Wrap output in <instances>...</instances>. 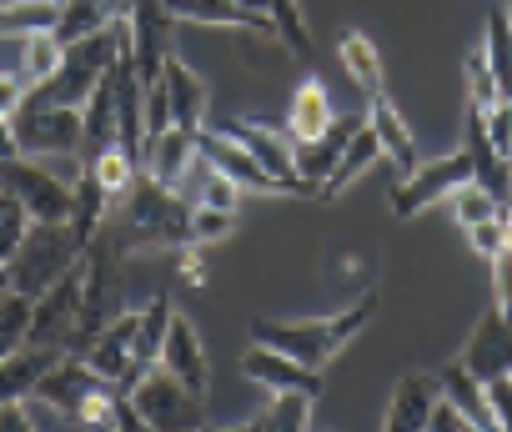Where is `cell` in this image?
<instances>
[{
	"mask_svg": "<svg viewBox=\"0 0 512 432\" xmlns=\"http://www.w3.org/2000/svg\"><path fill=\"white\" fill-rule=\"evenodd\" d=\"M56 6H61V0H56Z\"/></svg>",
	"mask_w": 512,
	"mask_h": 432,
	"instance_id": "816d5d0a",
	"label": "cell"
},
{
	"mask_svg": "<svg viewBox=\"0 0 512 432\" xmlns=\"http://www.w3.org/2000/svg\"><path fill=\"white\" fill-rule=\"evenodd\" d=\"M312 407H317L312 392H272V402L251 427H312Z\"/></svg>",
	"mask_w": 512,
	"mask_h": 432,
	"instance_id": "4dcf8cb0",
	"label": "cell"
},
{
	"mask_svg": "<svg viewBox=\"0 0 512 432\" xmlns=\"http://www.w3.org/2000/svg\"><path fill=\"white\" fill-rule=\"evenodd\" d=\"M482 56H487L492 76H497V91H502V96H512V16H507V6H497V11L487 16Z\"/></svg>",
	"mask_w": 512,
	"mask_h": 432,
	"instance_id": "4316f807",
	"label": "cell"
},
{
	"mask_svg": "<svg viewBox=\"0 0 512 432\" xmlns=\"http://www.w3.org/2000/svg\"><path fill=\"white\" fill-rule=\"evenodd\" d=\"M267 21H272V31H277V41H282L287 51H297L302 61H312V31H307V21H302L297 0H267Z\"/></svg>",
	"mask_w": 512,
	"mask_h": 432,
	"instance_id": "f1b7e54d",
	"label": "cell"
},
{
	"mask_svg": "<svg viewBox=\"0 0 512 432\" xmlns=\"http://www.w3.org/2000/svg\"><path fill=\"white\" fill-rule=\"evenodd\" d=\"M176 257H181V277H186L191 287H201V282H206V267H201V257H196V242H186Z\"/></svg>",
	"mask_w": 512,
	"mask_h": 432,
	"instance_id": "f6af8a7d",
	"label": "cell"
},
{
	"mask_svg": "<svg viewBox=\"0 0 512 432\" xmlns=\"http://www.w3.org/2000/svg\"><path fill=\"white\" fill-rule=\"evenodd\" d=\"M372 307H377V292H362L352 307L332 312V317H307V322H277V317H262L251 322V342H267L307 367H322L327 357H337L367 322H372Z\"/></svg>",
	"mask_w": 512,
	"mask_h": 432,
	"instance_id": "7a4b0ae2",
	"label": "cell"
},
{
	"mask_svg": "<svg viewBox=\"0 0 512 432\" xmlns=\"http://www.w3.org/2000/svg\"><path fill=\"white\" fill-rule=\"evenodd\" d=\"M161 86H166V101H171V121L186 126V131H201L206 126V81L176 51L161 61Z\"/></svg>",
	"mask_w": 512,
	"mask_h": 432,
	"instance_id": "9a60e30c",
	"label": "cell"
},
{
	"mask_svg": "<svg viewBox=\"0 0 512 432\" xmlns=\"http://www.w3.org/2000/svg\"><path fill=\"white\" fill-rule=\"evenodd\" d=\"M81 252H86V242L76 237L71 222H31V232L21 237V247L6 262V287L41 297L66 267L81 262Z\"/></svg>",
	"mask_w": 512,
	"mask_h": 432,
	"instance_id": "3957f363",
	"label": "cell"
},
{
	"mask_svg": "<svg viewBox=\"0 0 512 432\" xmlns=\"http://www.w3.org/2000/svg\"><path fill=\"white\" fill-rule=\"evenodd\" d=\"M131 402H136V412H141L146 427H201V392H191L161 362L146 367L131 382Z\"/></svg>",
	"mask_w": 512,
	"mask_h": 432,
	"instance_id": "52a82bcc",
	"label": "cell"
},
{
	"mask_svg": "<svg viewBox=\"0 0 512 432\" xmlns=\"http://www.w3.org/2000/svg\"><path fill=\"white\" fill-rule=\"evenodd\" d=\"M101 387V377L91 372V362L86 357H76V352H61L56 362H51V372L36 382V392L51 402V407H61L66 412V422L76 417V407L86 402V392H96Z\"/></svg>",
	"mask_w": 512,
	"mask_h": 432,
	"instance_id": "5bb4252c",
	"label": "cell"
},
{
	"mask_svg": "<svg viewBox=\"0 0 512 432\" xmlns=\"http://www.w3.org/2000/svg\"><path fill=\"white\" fill-rule=\"evenodd\" d=\"M427 432H472V422H467V412L452 397H437L432 412H427Z\"/></svg>",
	"mask_w": 512,
	"mask_h": 432,
	"instance_id": "ab89813d",
	"label": "cell"
},
{
	"mask_svg": "<svg viewBox=\"0 0 512 432\" xmlns=\"http://www.w3.org/2000/svg\"><path fill=\"white\" fill-rule=\"evenodd\" d=\"M487 136H492L497 156H502V161H512V96H502V101L487 111Z\"/></svg>",
	"mask_w": 512,
	"mask_h": 432,
	"instance_id": "f35d334b",
	"label": "cell"
},
{
	"mask_svg": "<svg viewBox=\"0 0 512 432\" xmlns=\"http://www.w3.org/2000/svg\"><path fill=\"white\" fill-rule=\"evenodd\" d=\"M31 307H36V297L6 287V297H0V362L31 342Z\"/></svg>",
	"mask_w": 512,
	"mask_h": 432,
	"instance_id": "83f0119b",
	"label": "cell"
},
{
	"mask_svg": "<svg viewBox=\"0 0 512 432\" xmlns=\"http://www.w3.org/2000/svg\"><path fill=\"white\" fill-rule=\"evenodd\" d=\"M171 297L161 292V297H151L146 307H141V322H136V342H131V352H136V362L141 367H156L161 362V347H166V332H171Z\"/></svg>",
	"mask_w": 512,
	"mask_h": 432,
	"instance_id": "484cf974",
	"label": "cell"
},
{
	"mask_svg": "<svg viewBox=\"0 0 512 432\" xmlns=\"http://www.w3.org/2000/svg\"><path fill=\"white\" fill-rule=\"evenodd\" d=\"M467 242H472V252H477L482 262H492L502 247H512V216H507V211L482 216V222H472V227H467Z\"/></svg>",
	"mask_w": 512,
	"mask_h": 432,
	"instance_id": "836d02e7",
	"label": "cell"
},
{
	"mask_svg": "<svg viewBox=\"0 0 512 432\" xmlns=\"http://www.w3.org/2000/svg\"><path fill=\"white\" fill-rule=\"evenodd\" d=\"M0 186H6L31 211V222H71L76 186L61 181L46 161H36V156H6V161H0Z\"/></svg>",
	"mask_w": 512,
	"mask_h": 432,
	"instance_id": "8992f818",
	"label": "cell"
},
{
	"mask_svg": "<svg viewBox=\"0 0 512 432\" xmlns=\"http://www.w3.org/2000/svg\"><path fill=\"white\" fill-rule=\"evenodd\" d=\"M462 181H472V156L457 146L452 156H432V161H417L397 186H392V211L397 216H417L437 201H447Z\"/></svg>",
	"mask_w": 512,
	"mask_h": 432,
	"instance_id": "ba28073f",
	"label": "cell"
},
{
	"mask_svg": "<svg viewBox=\"0 0 512 432\" xmlns=\"http://www.w3.org/2000/svg\"><path fill=\"white\" fill-rule=\"evenodd\" d=\"M507 216H512V181H507Z\"/></svg>",
	"mask_w": 512,
	"mask_h": 432,
	"instance_id": "c3c4849f",
	"label": "cell"
},
{
	"mask_svg": "<svg viewBox=\"0 0 512 432\" xmlns=\"http://www.w3.org/2000/svg\"><path fill=\"white\" fill-rule=\"evenodd\" d=\"M0 297H6V287H0Z\"/></svg>",
	"mask_w": 512,
	"mask_h": 432,
	"instance_id": "f907efd6",
	"label": "cell"
},
{
	"mask_svg": "<svg viewBox=\"0 0 512 432\" xmlns=\"http://www.w3.org/2000/svg\"><path fill=\"white\" fill-rule=\"evenodd\" d=\"M241 372L267 392H312V397H322V367H307V362H297V357H287L267 342H256L241 357Z\"/></svg>",
	"mask_w": 512,
	"mask_h": 432,
	"instance_id": "7c38bea8",
	"label": "cell"
},
{
	"mask_svg": "<svg viewBox=\"0 0 512 432\" xmlns=\"http://www.w3.org/2000/svg\"><path fill=\"white\" fill-rule=\"evenodd\" d=\"M337 56H342L347 76H352L367 96L382 91V56H377V46H372L367 31H342V36H337Z\"/></svg>",
	"mask_w": 512,
	"mask_h": 432,
	"instance_id": "d4e9b609",
	"label": "cell"
},
{
	"mask_svg": "<svg viewBox=\"0 0 512 432\" xmlns=\"http://www.w3.org/2000/svg\"><path fill=\"white\" fill-rule=\"evenodd\" d=\"M437 382H442V397H452V402L467 412V422H472V427H497L492 402H487V387H482V377H472V372L462 367V357H457V362H447V367L437 372Z\"/></svg>",
	"mask_w": 512,
	"mask_h": 432,
	"instance_id": "603a6c76",
	"label": "cell"
},
{
	"mask_svg": "<svg viewBox=\"0 0 512 432\" xmlns=\"http://www.w3.org/2000/svg\"><path fill=\"white\" fill-rule=\"evenodd\" d=\"M377 156H382V141H377V131H372V126H362V131L342 146V156H337L332 176L322 181V201H337V196H342V191H347V186H352V181L377 161Z\"/></svg>",
	"mask_w": 512,
	"mask_h": 432,
	"instance_id": "cb8c5ba5",
	"label": "cell"
},
{
	"mask_svg": "<svg viewBox=\"0 0 512 432\" xmlns=\"http://www.w3.org/2000/svg\"><path fill=\"white\" fill-rule=\"evenodd\" d=\"M86 171H91V176H96V181L106 186V196L116 201V196H121V191L131 186V181H136L141 161H136V156H126L121 146H106L101 156H91V161H86Z\"/></svg>",
	"mask_w": 512,
	"mask_h": 432,
	"instance_id": "1f68e13d",
	"label": "cell"
},
{
	"mask_svg": "<svg viewBox=\"0 0 512 432\" xmlns=\"http://www.w3.org/2000/svg\"><path fill=\"white\" fill-rule=\"evenodd\" d=\"M21 156H81L86 146V111L81 106H56V101H21L11 116Z\"/></svg>",
	"mask_w": 512,
	"mask_h": 432,
	"instance_id": "5b68a950",
	"label": "cell"
},
{
	"mask_svg": "<svg viewBox=\"0 0 512 432\" xmlns=\"http://www.w3.org/2000/svg\"><path fill=\"white\" fill-rule=\"evenodd\" d=\"M61 51H66V46H61L51 31H31V41H26V86H31V91L61 66Z\"/></svg>",
	"mask_w": 512,
	"mask_h": 432,
	"instance_id": "d590c367",
	"label": "cell"
},
{
	"mask_svg": "<svg viewBox=\"0 0 512 432\" xmlns=\"http://www.w3.org/2000/svg\"><path fill=\"white\" fill-rule=\"evenodd\" d=\"M56 0H16L0 6V36H31V31H51L56 26Z\"/></svg>",
	"mask_w": 512,
	"mask_h": 432,
	"instance_id": "f546056e",
	"label": "cell"
},
{
	"mask_svg": "<svg viewBox=\"0 0 512 432\" xmlns=\"http://www.w3.org/2000/svg\"><path fill=\"white\" fill-rule=\"evenodd\" d=\"M6 156H21V146H16V131H11V116L0 111V161Z\"/></svg>",
	"mask_w": 512,
	"mask_h": 432,
	"instance_id": "bcb514c9",
	"label": "cell"
},
{
	"mask_svg": "<svg viewBox=\"0 0 512 432\" xmlns=\"http://www.w3.org/2000/svg\"><path fill=\"white\" fill-rule=\"evenodd\" d=\"M196 156H201L206 166H216L221 176H231V181H236L241 191L287 196V191H282V181H277V176H272V171H267L262 161H256V156H251V151H246V146H241L236 136H226L221 126H211V121H206L201 131H196Z\"/></svg>",
	"mask_w": 512,
	"mask_h": 432,
	"instance_id": "30bf717a",
	"label": "cell"
},
{
	"mask_svg": "<svg viewBox=\"0 0 512 432\" xmlns=\"http://www.w3.org/2000/svg\"><path fill=\"white\" fill-rule=\"evenodd\" d=\"M161 367H166V372H176L191 392H206V382H211L206 347H201L196 327H191L181 312H171V332H166V347H161Z\"/></svg>",
	"mask_w": 512,
	"mask_h": 432,
	"instance_id": "e0dca14e",
	"label": "cell"
},
{
	"mask_svg": "<svg viewBox=\"0 0 512 432\" xmlns=\"http://www.w3.org/2000/svg\"><path fill=\"white\" fill-rule=\"evenodd\" d=\"M362 126H367V111H362V116H337V121H332V131H327V136H317V141H297V146H292V151H297V176L322 186V181L332 176V166H337L342 146H347Z\"/></svg>",
	"mask_w": 512,
	"mask_h": 432,
	"instance_id": "ac0fdd59",
	"label": "cell"
},
{
	"mask_svg": "<svg viewBox=\"0 0 512 432\" xmlns=\"http://www.w3.org/2000/svg\"><path fill=\"white\" fill-rule=\"evenodd\" d=\"M191 166H196V131L171 121L166 131L146 136V151H141V171L146 176H156L161 186H176Z\"/></svg>",
	"mask_w": 512,
	"mask_h": 432,
	"instance_id": "4fadbf2b",
	"label": "cell"
},
{
	"mask_svg": "<svg viewBox=\"0 0 512 432\" xmlns=\"http://www.w3.org/2000/svg\"><path fill=\"white\" fill-rule=\"evenodd\" d=\"M482 387H487V402H492L497 427H512V377H492V382H482Z\"/></svg>",
	"mask_w": 512,
	"mask_h": 432,
	"instance_id": "7bdbcfd3",
	"label": "cell"
},
{
	"mask_svg": "<svg viewBox=\"0 0 512 432\" xmlns=\"http://www.w3.org/2000/svg\"><path fill=\"white\" fill-rule=\"evenodd\" d=\"M81 282H86V262L66 267L31 307V342L36 347H66L76 322H81Z\"/></svg>",
	"mask_w": 512,
	"mask_h": 432,
	"instance_id": "9c48e42d",
	"label": "cell"
},
{
	"mask_svg": "<svg viewBox=\"0 0 512 432\" xmlns=\"http://www.w3.org/2000/svg\"><path fill=\"white\" fill-rule=\"evenodd\" d=\"M236 196H241V186L196 156V201H206V206H221V211H236Z\"/></svg>",
	"mask_w": 512,
	"mask_h": 432,
	"instance_id": "8d00e7d4",
	"label": "cell"
},
{
	"mask_svg": "<svg viewBox=\"0 0 512 432\" xmlns=\"http://www.w3.org/2000/svg\"><path fill=\"white\" fill-rule=\"evenodd\" d=\"M116 46H121V21L106 26V31H96V36L71 41V46L61 51V66H56L36 91H26V96H31V101H56V106H86L91 91L101 86V76L111 71Z\"/></svg>",
	"mask_w": 512,
	"mask_h": 432,
	"instance_id": "277c9868",
	"label": "cell"
},
{
	"mask_svg": "<svg viewBox=\"0 0 512 432\" xmlns=\"http://www.w3.org/2000/svg\"><path fill=\"white\" fill-rule=\"evenodd\" d=\"M61 352H66V347H36V342H26L21 352H11L6 362H0V402L36 392V382L51 372V362H56Z\"/></svg>",
	"mask_w": 512,
	"mask_h": 432,
	"instance_id": "7402d4cb",
	"label": "cell"
},
{
	"mask_svg": "<svg viewBox=\"0 0 512 432\" xmlns=\"http://www.w3.org/2000/svg\"><path fill=\"white\" fill-rule=\"evenodd\" d=\"M367 126L377 131L382 156L397 166V176H407V171L417 166V141H412V126L402 121V111H397L382 91H372V101H367Z\"/></svg>",
	"mask_w": 512,
	"mask_h": 432,
	"instance_id": "d6986e66",
	"label": "cell"
},
{
	"mask_svg": "<svg viewBox=\"0 0 512 432\" xmlns=\"http://www.w3.org/2000/svg\"><path fill=\"white\" fill-rule=\"evenodd\" d=\"M26 41L31 36H0V76H21L26 81Z\"/></svg>",
	"mask_w": 512,
	"mask_h": 432,
	"instance_id": "b9f144b4",
	"label": "cell"
},
{
	"mask_svg": "<svg viewBox=\"0 0 512 432\" xmlns=\"http://www.w3.org/2000/svg\"><path fill=\"white\" fill-rule=\"evenodd\" d=\"M0 287H6V257H0Z\"/></svg>",
	"mask_w": 512,
	"mask_h": 432,
	"instance_id": "7dc6e473",
	"label": "cell"
},
{
	"mask_svg": "<svg viewBox=\"0 0 512 432\" xmlns=\"http://www.w3.org/2000/svg\"><path fill=\"white\" fill-rule=\"evenodd\" d=\"M231 222H236V211H221V206L196 201V206H191V242H196V247L221 242V237H231Z\"/></svg>",
	"mask_w": 512,
	"mask_h": 432,
	"instance_id": "74e56055",
	"label": "cell"
},
{
	"mask_svg": "<svg viewBox=\"0 0 512 432\" xmlns=\"http://www.w3.org/2000/svg\"><path fill=\"white\" fill-rule=\"evenodd\" d=\"M447 206H452V216H457V227H472V222H482V216H492V211H507L492 191H482L477 181H462L452 196H447Z\"/></svg>",
	"mask_w": 512,
	"mask_h": 432,
	"instance_id": "e575fe53",
	"label": "cell"
},
{
	"mask_svg": "<svg viewBox=\"0 0 512 432\" xmlns=\"http://www.w3.org/2000/svg\"><path fill=\"white\" fill-rule=\"evenodd\" d=\"M437 397H442V382H437V377H427V372H407V377L397 382V392H392L387 412H382V427H387V432L427 427V412H432V402H437Z\"/></svg>",
	"mask_w": 512,
	"mask_h": 432,
	"instance_id": "ffe728a7",
	"label": "cell"
},
{
	"mask_svg": "<svg viewBox=\"0 0 512 432\" xmlns=\"http://www.w3.org/2000/svg\"><path fill=\"white\" fill-rule=\"evenodd\" d=\"M462 367L482 382L492 377H512V317H502L497 307L477 317L467 347H462Z\"/></svg>",
	"mask_w": 512,
	"mask_h": 432,
	"instance_id": "8fae6325",
	"label": "cell"
},
{
	"mask_svg": "<svg viewBox=\"0 0 512 432\" xmlns=\"http://www.w3.org/2000/svg\"><path fill=\"white\" fill-rule=\"evenodd\" d=\"M502 6H507V16H512V0H502Z\"/></svg>",
	"mask_w": 512,
	"mask_h": 432,
	"instance_id": "681fc988",
	"label": "cell"
},
{
	"mask_svg": "<svg viewBox=\"0 0 512 432\" xmlns=\"http://www.w3.org/2000/svg\"><path fill=\"white\" fill-rule=\"evenodd\" d=\"M462 86H467V106H477V111H492V106L502 101L497 76H492V66H487L482 46H477V51H467V61H462Z\"/></svg>",
	"mask_w": 512,
	"mask_h": 432,
	"instance_id": "d6a6232c",
	"label": "cell"
},
{
	"mask_svg": "<svg viewBox=\"0 0 512 432\" xmlns=\"http://www.w3.org/2000/svg\"><path fill=\"white\" fill-rule=\"evenodd\" d=\"M332 121H337V106H332L327 86H322L317 76H307V81L297 86V96H292V111H287V136H292V146L327 136Z\"/></svg>",
	"mask_w": 512,
	"mask_h": 432,
	"instance_id": "44dd1931",
	"label": "cell"
},
{
	"mask_svg": "<svg viewBox=\"0 0 512 432\" xmlns=\"http://www.w3.org/2000/svg\"><path fill=\"white\" fill-rule=\"evenodd\" d=\"M161 6H166L176 21H186V26H226V31H241V36H251V31H256V36H277L267 16L241 11L236 0H161Z\"/></svg>",
	"mask_w": 512,
	"mask_h": 432,
	"instance_id": "2e32d148",
	"label": "cell"
},
{
	"mask_svg": "<svg viewBox=\"0 0 512 432\" xmlns=\"http://www.w3.org/2000/svg\"><path fill=\"white\" fill-rule=\"evenodd\" d=\"M492 292H497V312L512 317V247L492 257Z\"/></svg>",
	"mask_w": 512,
	"mask_h": 432,
	"instance_id": "60d3db41",
	"label": "cell"
},
{
	"mask_svg": "<svg viewBox=\"0 0 512 432\" xmlns=\"http://www.w3.org/2000/svg\"><path fill=\"white\" fill-rule=\"evenodd\" d=\"M106 227L126 257L131 252H181L191 242V206L176 196V186H161L156 176L136 171V181L111 201Z\"/></svg>",
	"mask_w": 512,
	"mask_h": 432,
	"instance_id": "6da1fadb",
	"label": "cell"
},
{
	"mask_svg": "<svg viewBox=\"0 0 512 432\" xmlns=\"http://www.w3.org/2000/svg\"><path fill=\"white\" fill-rule=\"evenodd\" d=\"M21 101H26V81H21V76H0V111L16 116Z\"/></svg>",
	"mask_w": 512,
	"mask_h": 432,
	"instance_id": "ee69618b",
	"label": "cell"
}]
</instances>
